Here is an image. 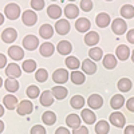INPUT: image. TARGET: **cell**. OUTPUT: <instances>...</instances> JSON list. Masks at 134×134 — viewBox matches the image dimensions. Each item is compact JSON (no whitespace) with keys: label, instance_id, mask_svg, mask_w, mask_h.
I'll use <instances>...</instances> for the list:
<instances>
[{"label":"cell","instance_id":"cell-1","mask_svg":"<svg viewBox=\"0 0 134 134\" xmlns=\"http://www.w3.org/2000/svg\"><path fill=\"white\" fill-rule=\"evenodd\" d=\"M4 14H5V18L9 19V20H16L21 11H20V7L16 4V3H8L5 7H4Z\"/></svg>","mask_w":134,"mask_h":134},{"label":"cell","instance_id":"cell-2","mask_svg":"<svg viewBox=\"0 0 134 134\" xmlns=\"http://www.w3.org/2000/svg\"><path fill=\"white\" fill-rule=\"evenodd\" d=\"M21 20H23V24L27 27H32L34 24H36L38 21V14H35L34 9H26L23 14H21Z\"/></svg>","mask_w":134,"mask_h":134},{"label":"cell","instance_id":"cell-3","mask_svg":"<svg viewBox=\"0 0 134 134\" xmlns=\"http://www.w3.org/2000/svg\"><path fill=\"white\" fill-rule=\"evenodd\" d=\"M111 30L115 35H124V34L127 31V23L121 19V18H117L113 20V23H111Z\"/></svg>","mask_w":134,"mask_h":134},{"label":"cell","instance_id":"cell-4","mask_svg":"<svg viewBox=\"0 0 134 134\" xmlns=\"http://www.w3.org/2000/svg\"><path fill=\"white\" fill-rule=\"evenodd\" d=\"M16 111H18V114L21 115V117H23V115H28V114H31L34 111V105H32L31 100L24 99V100H21V102L18 103Z\"/></svg>","mask_w":134,"mask_h":134},{"label":"cell","instance_id":"cell-5","mask_svg":"<svg viewBox=\"0 0 134 134\" xmlns=\"http://www.w3.org/2000/svg\"><path fill=\"white\" fill-rule=\"evenodd\" d=\"M109 121H110V124L115 126V127H124L125 124H126V118L125 115L119 113V111H114V113H111L110 117H109Z\"/></svg>","mask_w":134,"mask_h":134},{"label":"cell","instance_id":"cell-6","mask_svg":"<svg viewBox=\"0 0 134 134\" xmlns=\"http://www.w3.org/2000/svg\"><path fill=\"white\" fill-rule=\"evenodd\" d=\"M69 71H67L66 69H58V70H55L52 72V79L55 83H58V85H62V83H66L67 81H69Z\"/></svg>","mask_w":134,"mask_h":134},{"label":"cell","instance_id":"cell-7","mask_svg":"<svg viewBox=\"0 0 134 134\" xmlns=\"http://www.w3.org/2000/svg\"><path fill=\"white\" fill-rule=\"evenodd\" d=\"M38 46H39L38 36H35V35H27V36H24V39H23V47L26 50L34 51V50L38 48Z\"/></svg>","mask_w":134,"mask_h":134},{"label":"cell","instance_id":"cell-8","mask_svg":"<svg viewBox=\"0 0 134 134\" xmlns=\"http://www.w3.org/2000/svg\"><path fill=\"white\" fill-rule=\"evenodd\" d=\"M16 38H18V31L15 28H12V27H8L2 32V40L4 43H8V44L14 43L16 40Z\"/></svg>","mask_w":134,"mask_h":134},{"label":"cell","instance_id":"cell-9","mask_svg":"<svg viewBox=\"0 0 134 134\" xmlns=\"http://www.w3.org/2000/svg\"><path fill=\"white\" fill-rule=\"evenodd\" d=\"M87 105L90 106L91 110L100 109V107L103 106V98L100 97L99 94H91L90 97L87 98Z\"/></svg>","mask_w":134,"mask_h":134},{"label":"cell","instance_id":"cell-10","mask_svg":"<svg viewBox=\"0 0 134 134\" xmlns=\"http://www.w3.org/2000/svg\"><path fill=\"white\" fill-rule=\"evenodd\" d=\"M71 27H70V23H69V20H66V19H59L57 23H55V31H57L59 35H67V34L70 32Z\"/></svg>","mask_w":134,"mask_h":134},{"label":"cell","instance_id":"cell-11","mask_svg":"<svg viewBox=\"0 0 134 134\" xmlns=\"http://www.w3.org/2000/svg\"><path fill=\"white\" fill-rule=\"evenodd\" d=\"M81 117H82V121L87 125H93L97 121V115L91 109H83L81 111Z\"/></svg>","mask_w":134,"mask_h":134},{"label":"cell","instance_id":"cell-12","mask_svg":"<svg viewBox=\"0 0 134 134\" xmlns=\"http://www.w3.org/2000/svg\"><path fill=\"white\" fill-rule=\"evenodd\" d=\"M5 75H7L8 78H14V79L19 78V76L21 75L20 66H18L16 63H9V64L5 67Z\"/></svg>","mask_w":134,"mask_h":134},{"label":"cell","instance_id":"cell-13","mask_svg":"<svg viewBox=\"0 0 134 134\" xmlns=\"http://www.w3.org/2000/svg\"><path fill=\"white\" fill-rule=\"evenodd\" d=\"M90 27H91V23L87 18H79L75 21V28L78 32H88Z\"/></svg>","mask_w":134,"mask_h":134},{"label":"cell","instance_id":"cell-14","mask_svg":"<svg viewBox=\"0 0 134 134\" xmlns=\"http://www.w3.org/2000/svg\"><path fill=\"white\" fill-rule=\"evenodd\" d=\"M8 57H11L14 60H21L24 58V51L19 46H11L8 48Z\"/></svg>","mask_w":134,"mask_h":134},{"label":"cell","instance_id":"cell-15","mask_svg":"<svg viewBox=\"0 0 134 134\" xmlns=\"http://www.w3.org/2000/svg\"><path fill=\"white\" fill-rule=\"evenodd\" d=\"M110 21H111V19H110L109 14H106V12H99L95 18V24L99 28H106L110 24Z\"/></svg>","mask_w":134,"mask_h":134},{"label":"cell","instance_id":"cell-16","mask_svg":"<svg viewBox=\"0 0 134 134\" xmlns=\"http://www.w3.org/2000/svg\"><path fill=\"white\" fill-rule=\"evenodd\" d=\"M63 12L67 19H76L79 15V7L75 4H67L63 9Z\"/></svg>","mask_w":134,"mask_h":134},{"label":"cell","instance_id":"cell-17","mask_svg":"<svg viewBox=\"0 0 134 134\" xmlns=\"http://www.w3.org/2000/svg\"><path fill=\"white\" fill-rule=\"evenodd\" d=\"M54 51H55V47H54V44L50 43V42L43 43L42 46L39 47V52H40L42 57H44V58H50V57H52Z\"/></svg>","mask_w":134,"mask_h":134},{"label":"cell","instance_id":"cell-18","mask_svg":"<svg viewBox=\"0 0 134 134\" xmlns=\"http://www.w3.org/2000/svg\"><path fill=\"white\" fill-rule=\"evenodd\" d=\"M81 117L78 115V114H69L66 117V124H67V126L69 127H71L72 130L74 129H78L79 126H82L81 125Z\"/></svg>","mask_w":134,"mask_h":134},{"label":"cell","instance_id":"cell-19","mask_svg":"<svg viewBox=\"0 0 134 134\" xmlns=\"http://www.w3.org/2000/svg\"><path fill=\"white\" fill-rule=\"evenodd\" d=\"M82 71L87 75H93L97 71V64L91 59H85L82 62Z\"/></svg>","mask_w":134,"mask_h":134},{"label":"cell","instance_id":"cell-20","mask_svg":"<svg viewBox=\"0 0 134 134\" xmlns=\"http://www.w3.org/2000/svg\"><path fill=\"white\" fill-rule=\"evenodd\" d=\"M115 57H117L119 60H122V62H125L126 59H129V57H130V50H129V47L125 46V44H121V46H118L117 50H115Z\"/></svg>","mask_w":134,"mask_h":134},{"label":"cell","instance_id":"cell-21","mask_svg":"<svg viewBox=\"0 0 134 134\" xmlns=\"http://www.w3.org/2000/svg\"><path fill=\"white\" fill-rule=\"evenodd\" d=\"M85 43L87 46H97L99 43V34L95 31H88L86 35H85Z\"/></svg>","mask_w":134,"mask_h":134},{"label":"cell","instance_id":"cell-22","mask_svg":"<svg viewBox=\"0 0 134 134\" xmlns=\"http://www.w3.org/2000/svg\"><path fill=\"white\" fill-rule=\"evenodd\" d=\"M57 50L60 55H70V52L72 51V44L69 40H60L57 46Z\"/></svg>","mask_w":134,"mask_h":134},{"label":"cell","instance_id":"cell-23","mask_svg":"<svg viewBox=\"0 0 134 134\" xmlns=\"http://www.w3.org/2000/svg\"><path fill=\"white\" fill-rule=\"evenodd\" d=\"M51 93H52V95H54V98L55 99H59V100H62V99H64L66 97H67V94H69V91H67V88L66 87H63V86H55V87H52L51 88Z\"/></svg>","mask_w":134,"mask_h":134},{"label":"cell","instance_id":"cell-24","mask_svg":"<svg viewBox=\"0 0 134 134\" xmlns=\"http://www.w3.org/2000/svg\"><path fill=\"white\" fill-rule=\"evenodd\" d=\"M54 99H55V98H54L52 93H51L50 90H46V91H43V93L40 94V105L48 107V106H51V105L54 103Z\"/></svg>","mask_w":134,"mask_h":134},{"label":"cell","instance_id":"cell-25","mask_svg":"<svg viewBox=\"0 0 134 134\" xmlns=\"http://www.w3.org/2000/svg\"><path fill=\"white\" fill-rule=\"evenodd\" d=\"M103 66H105V69L107 70H114L115 67H117V58L114 57L113 54H107L103 57Z\"/></svg>","mask_w":134,"mask_h":134},{"label":"cell","instance_id":"cell-26","mask_svg":"<svg viewBox=\"0 0 134 134\" xmlns=\"http://www.w3.org/2000/svg\"><path fill=\"white\" fill-rule=\"evenodd\" d=\"M124 105H125V98H124L122 94H115V95H113V98L110 99V106L113 107L114 110H119Z\"/></svg>","mask_w":134,"mask_h":134},{"label":"cell","instance_id":"cell-27","mask_svg":"<svg viewBox=\"0 0 134 134\" xmlns=\"http://www.w3.org/2000/svg\"><path fill=\"white\" fill-rule=\"evenodd\" d=\"M3 103L5 106V109L8 110H15L16 106H18V98L12 94H9V95H5L3 98Z\"/></svg>","mask_w":134,"mask_h":134},{"label":"cell","instance_id":"cell-28","mask_svg":"<svg viewBox=\"0 0 134 134\" xmlns=\"http://www.w3.org/2000/svg\"><path fill=\"white\" fill-rule=\"evenodd\" d=\"M131 86H133V83H131V81L129 79V78H121V79L118 81V83H117V87H118V90L121 93L130 91L131 90Z\"/></svg>","mask_w":134,"mask_h":134},{"label":"cell","instance_id":"cell-29","mask_svg":"<svg viewBox=\"0 0 134 134\" xmlns=\"http://www.w3.org/2000/svg\"><path fill=\"white\" fill-rule=\"evenodd\" d=\"M42 121H43L44 125L51 126L57 122V114H55L54 111H44L42 114Z\"/></svg>","mask_w":134,"mask_h":134},{"label":"cell","instance_id":"cell-30","mask_svg":"<svg viewBox=\"0 0 134 134\" xmlns=\"http://www.w3.org/2000/svg\"><path fill=\"white\" fill-rule=\"evenodd\" d=\"M70 79L74 85H82L85 83L86 81V76H85V72H81L78 70H74L71 74H70Z\"/></svg>","mask_w":134,"mask_h":134},{"label":"cell","instance_id":"cell-31","mask_svg":"<svg viewBox=\"0 0 134 134\" xmlns=\"http://www.w3.org/2000/svg\"><path fill=\"white\" fill-rule=\"evenodd\" d=\"M4 86H5V90L9 91L11 94L16 93L19 90V82H18V79H14V78H8V79H5Z\"/></svg>","mask_w":134,"mask_h":134},{"label":"cell","instance_id":"cell-32","mask_svg":"<svg viewBox=\"0 0 134 134\" xmlns=\"http://www.w3.org/2000/svg\"><path fill=\"white\" fill-rule=\"evenodd\" d=\"M110 131V125L107 121H99L95 124V133L97 134H109Z\"/></svg>","mask_w":134,"mask_h":134},{"label":"cell","instance_id":"cell-33","mask_svg":"<svg viewBox=\"0 0 134 134\" xmlns=\"http://www.w3.org/2000/svg\"><path fill=\"white\" fill-rule=\"evenodd\" d=\"M47 15L51 19H59L60 15H62V8L59 5H57V4H51L47 8Z\"/></svg>","mask_w":134,"mask_h":134},{"label":"cell","instance_id":"cell-34","mask_svg":"<svg viewBox=\"0 0 134 134\" xmlns=\"http://www.w3.org/2000/svg\"><path fill=\"white\" fill-rule=\"evenodd\" d=\"M39 35L43 38V39H50L54 36V28L50 24H43L39 30Z\"/></svg>","mask_w":134,"mask_h":134},{"label":"cell","instance_id":"cell-35","mask_svg":"<svg viewBox=\"0 0 134 134\" xmlns=\"http://www.w3.org/2000/svg\"><path fill=\"white\" fill-rule=\"evenodd\" d=\"M64 63H66V66H67V69L69 70H78L81 67V62H79V59H78L76 57H67L66 58V60H64Z\"/></svg>","mask_w":134,"mask_h":134},{"label":"cell","instance_id":"cell-36","mask_svg":"<svg viewBox=\"0 0 134 134\" xmlns=\"http://www.w3.org/2000/svg\"><path fill=\"white\" fill-rule=\"evenodd\" d=\"M85 103H86V100H85V98H83L82 95H74V97L70 99L71 107H72V109H76V110L82 109V107L85 106Z\"/></svg>","mask_w":134,"mask_h":134},{"label":"cell","instance_id":"cell-37","mask_svg":"<svg viewBox=\"0 0 134 134\" xmlns=\"http://www.w3.org/2000/svg\"><path fill=\"white\" fill-rule=\"evenodd\" d=\"M88 57H90L91 60L97 62V60H102L103 57V51L100 47H91L90 51H88Z\"/></svg>","mask_w":134,"mask_h":134},{"label":"cell","instance_id":"cell-38","mask_svg":"<svg viewBox=\"0 0 134 134\" xmlns=\"http://www.w3.org/2000/svg\"><path fill=\"white\" fill-rule=\"evenodd\" d=\"M121 16L124 19H133L134 18V7L130 4H125L121 7Z\"/></svg>","mask_w":134,"mask_h":134},{"label":"cell","instance_id":"cell-39","mask_svg":"<svg viewBox=\"0 0 134 134\" xmlns=\"http://www.w3.org/2000/svg\"><path fill=\"white\" fill-rule=\"evenodd\" d=\"M21 67H23V70L26 72H34V71H36L38 64H36V62L34 59H27V60L23 62V66H21Z\"/></svg>","mask_w":134,"mask_h":134},{"label":"cell","instance_id":"cell-40","mask_svg":"<svg viewBox=\"0 0 134 134\" xmlns=\"http://www.w3.org/2000/svg\"><path fill=\"white\" fill-rule=\"evenodd\" d=\"M26 94H27V97H28V98L35 99V98H38V97L40 95V90H39V87H38V86L31 85V86H28V87H27Z\"/></svg>","mask_w":134,"mask_h":134},{"label":"cell","instance_id":"cell-41","mask_svg":"<svg viewBox=\"0 0 134 134\" xmlns=\"http://www.w3.org/2000/svg\"><path fill=\"white\" fill-rule=\"evenodd\" d=\"M47 78H48V72H47L46 69H38V70L35 71V79H36L38 82L43 83V82L47 81Z\"/></svg>","mask_w":134,"mask_h":134},{"label":"cell","instance_id":"cell-42","mask_svg":"<svg viewBox=\"0 0 134 134\" xmlns=\"http://www.w3.org/2000/svg\"><path fill=\"white\" fill-rule=\"evenodd\" d=\"M81 9L85 11V12H90L93 9L94 4H93V0H81Z\"/></svg>","mask_w":134,"mask_h":134},{"label":"cell","instance_id":"cell-43","mask_svg":"<svg viewBox=\"0 0 134 134\" xmlns=\"http://www.w3.org/2000/svg\"><path fill=\"white\" fill-rule=\"evenodd\" d=\"M30 4L34 11H40L44 8V0H31Z\"/></svg>","mask_w":134,"mask_h":134},{"label":"cell","instance_id":"cell-44","mask_svg":"<svg viewBox=\"0 0 134 134\" xmlns=\"http://www.w3.org/2000/svg\"><path fill=\"white\" fill-rule=\"evenodd\" d=\"M31 134H46V129H44L42 125H35L31 127Z\"/></svg>","mask_w":134,"mask_h":134},{"label":"cell","instance_id":"cell-45","mask_svg":"<svg viewBox=\"0 0 134 134\" xmlns=\"http://www.w3.org/2000/svg\"><path fill=\"white\" fill-rule=\"evenodd\" d=\"M72 134H88V130L86 126H79L78 129L72 130Z\"/></svg>","mask_w":134,"mask_h":134},{"label":"cell","instance_id":"cell-46","mask_svg":"<svg viewBox=\"0 0 134 134\" xmlns=\"http://www.w3.org/2000/svg\"><path fill=\"white\" fill-rule=\"evenodd\" d=\"M126 107H127L129 111L134 113V97H131V98H129V99L126 100Z\"/></svg>","mask_w":134,"mask_h":134},{"label":"cell","instance_id":"cell-47","mask_svg":"<svg viewBox=\"0 0 134 134\" xmlns=\"http://www.w3.org/2000/svg\"><path fill=\"white\" fill-rule=\"evenodd\" d=\"M126 39H127V42H129V43L134 44V28L127 31V34H126Z\"/></svg>","mask_w":134,"mask_h":134},{"label":"cell","instance_id":"cell-48","mask_svg":"<svg viewBox=\"0 0 134 134\" xmlns=\"http://www.w3.org/2000/svg\"><path fill=\"white\" fill-rule=\"evenodd\" d=\"M5 64H7V57L4 54H0V69L5 67Z\"/></svg>","mask_w":134,"mask_h":134},{"label":"cell","instance_id":"cell-49","mask_svg":"<svg viewBox=\"0 0 134 134\" xmlns=\"http://www.w3.org/2000/svg\"><path fill=\"white\" fill-rule=\"evenodd\" d=\"M55 134H70V130L67 127H58L55 130Z\"/></svg>","mask_w":134,"mask_h":134},{"label":"cell","instance_id":"cell-50","mask_svg":"<svg viewBox=\"0 0 134 134\" xmlns=\"http://www.w3.org/2000/svg\"><path fill=\"white\" fill-rule=\"evenodd\" d=\"M124 134H134V125H129L125 127Z\"/></svg>","mask_w":134,"mask_h":134},{"label":"cell","instance_id":"cell-51","mask_svg":"<svg viewBox=\"0 0 134 134\" xmlns=\"http://www.w3.org/2000/svg\"><path fill=\"white\" fill-rule=\"evenodd\" d=\"M4 127H5V125H4V122H3V121H0V133H3Z\"/></svg>","mask_w":134,"mask_h":134},{"label":"cell","instance_id":"cell-52","mask_svg":"<svg viewBox=\"0 0 134 134\" xmlns=\"http://www.w3.org/2000/svg\"><path fill=\"white\" fill-rule=\"evenodd\" d=\"M4 115V107H3V105H0V117H3Z\"/></svg>","mask_w":134,"mask_h":134},{"label":"cell","instance_id":"cell-53","mask_svg":"<svg viewBox=\"0 0 134 134\" xmlns=\"http://www.w3.org/2000/svg\"><path fill=\"white\" fill-rule=\"evenodd\" d=\"M4 23V15L3 14H0V26H2Z\"/></svg>","mask_w":134,"mask_h":134},{"label":"cell","instance_id":"cell-54","mask_svg":"<svg viewBox=\"0 0 134 134\" xmlns=\"http://www.w3.org/2000/svg\"><path fill=\"white\" fill-rule=\"evenodd\" d=\"M130 58H131V60H133V63H134V50H133L131 54H130Z\"/></svg>","mask_w":134,"mask_h":134},{"label":"cell","instance_id":"cell-55","mask_svg":"<svg viewBox=\"0 0 134 134\" xmlns=\"http://www.w3.org/2000/svg\"><path fill=\"white\" fill-rule=\"evenodd\" d=\"M4 85V82H3V79H2V78H0V87H2Z\"/></svg>","mask_w":134,"mask_h":134},{"label":"cell","instance_id":"cell-56","mask_svg":"<svg viewBox=\"0 0 134 134\" xmlns=\"http://www.w3.org/2000/svg\"><path fill=\"white\" fill-rule=\"evenodd\" d=\"M106 2H113V0H106Z\"/></svg>","mask_w":134,"mask_h":134},{"label":"cell","instance_id":"cell-57","mask_svg":"<svg viewBox=\"0 0 134 134\" xmlns=\"http://www.w3.org/2000/svg\"><path fill=\"white\" fill-rule=\"evenodd\" d=\"M69 2H75V0H69Z\"/></svg>","mask_w":134,"mask_h":134},{"label":"cell","instance_id":"cell-58","mask_svg":"<svg viewBox=\"0 0 134 134\" xmlns=\"http://www.w3.org/2000/svg\"><path fill=\"white\" fill-rule=\"evenodd\" d=\"M51 2H57V0H51Z\"/></svg>","mask_w":134,"mask_h":134}]
</instances>
